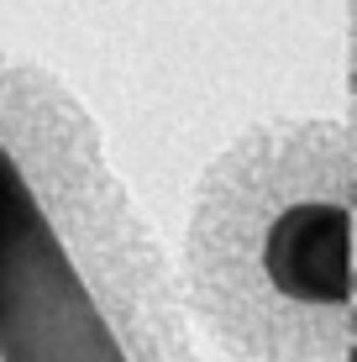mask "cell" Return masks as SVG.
Returning a JSON list of instances; mask_svg holds the SVG:
<instances>
[{"mask_svg": "<svg viewBox=\"0 0 357 362\" xmlns=\"http://www.w3.org/2000/svg\"><path fill=\"white\" fill-rule=\"evenodd\" d=\"M0 362H205L100 116L16 53H0Z\"/></svg>", "mask_w": 357, "mask_h": 362, "instance_id": "cell-1", "label": "cell"}, {"mask_svg": "<svg viewBox=\"0 0 357 362\" xmlns=\"http://www.w3.org/2000/svg\"><path fill=\"white\" fill-rule=\"evenodd\" d=\"M357 142L326 116L252 121L194 184L184 294L237 362H347L357 320Z\"/></svg>", "mask_w": 357, "mask_h": 362, "instance_id": "cell-2", "label": "cell"}]
</instances>
